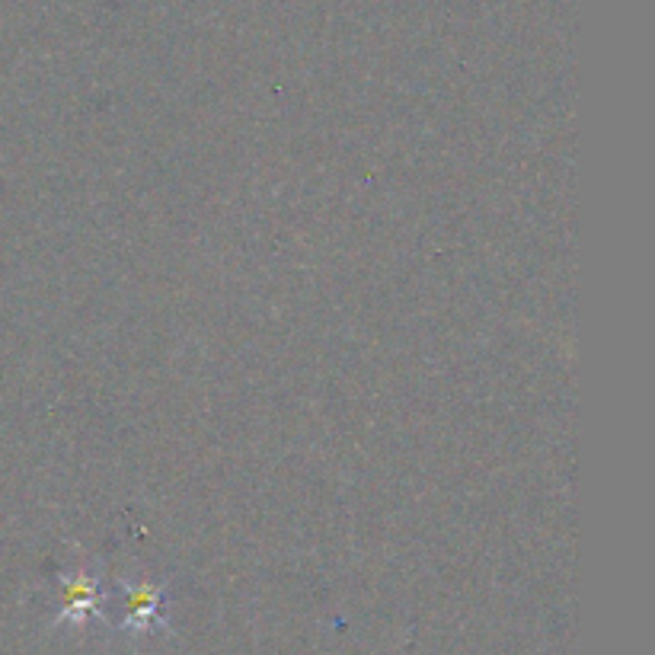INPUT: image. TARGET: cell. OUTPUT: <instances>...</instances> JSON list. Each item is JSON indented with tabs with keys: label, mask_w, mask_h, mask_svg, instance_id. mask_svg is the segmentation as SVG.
I'll return each instance as SVG.
<instances>
[{
	"label": "cell",
	"mask_w": 655,
	"mask_h": 655,
	"mask_svg": "<svg viewBox=\"0 0 655 655\" xmlns=\"http://www.w3.org/2000/svg\"><path fill=\"white\" fill-rule=\"evenodd\" d=\"M96 601H100V592H96V582L90 576H74L68 585H64V617L80 620L90 611H96Z\"/></svg>",
	"instance_id": "1"
},
{
	"label": "cell",
	"mask_w": 655,
	"mask_h": 655,
	"mask_svg": "<svg viewBox=\"0 0 655 655\" xmlns=\"http://www.w3.org/2000/svg\"><path fill=\"white\" fill-rule=\"evenodd\" d=\"M157 608H160V588H154V585L128 588V617L135 620V624L144 627L147 620H154Z\"/></svg>",
	"instance_id": "2"
}]
</instances>
